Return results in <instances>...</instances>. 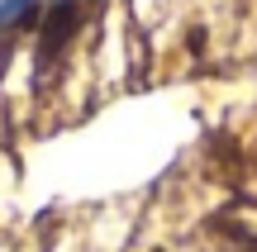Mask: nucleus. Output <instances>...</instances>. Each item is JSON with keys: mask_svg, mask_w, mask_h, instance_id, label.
<instances>
[{"mask_svg": "<svg viewBox=\"0 0 257 252\" xmlns=\"http://www.w3.org/2000/svg\"><path fill=\"white\" fill-rule=\"evenodd\" d=\"M38 0H0V34H10L15 24H24L29 15H34Z\"/></svg>", "mask_w": 257, "mask_h": 252, "instance_id": "obj_1", "label": "nucleus"}]
</instances>
